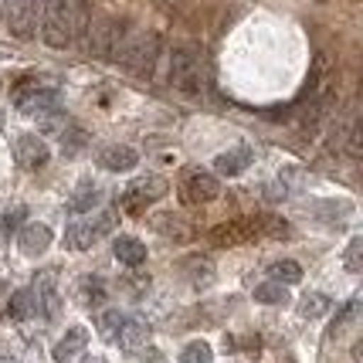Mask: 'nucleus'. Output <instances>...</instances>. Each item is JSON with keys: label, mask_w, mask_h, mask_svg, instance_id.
<instances>
[{"label": "nucleus", "mask_w": 363, "mask_h": 363, "mask_svg": "<svg viewBox=\"0 0 363 363\" xmlns=\"http://www.w3.org/2000/svg\"><path fill=\"white\" fill-rule=\"evenodd\" d=\"M0 24H4V4H0Z\"/></svg>", "instance_id": "obj_36"}, {"label": "nucleus", "mask_w": 363, "mask_h": 363, "mask_svg": "<svg viewBox=\"0 0 363 363\" xmlns=\"http://www.w3.org/2000/svg\"><path fill=\"white\" fill-rule=\"evenodd\" d=\"M153 228H157L160 235L174 238V241H187L194 231H190V224L184 221V218H177V214H157L153 218Z\"/></svg>", "instance_id": "obj_21"}, {"label": "nucleus", "mask_w": 363, "mask_h": 363, "mask_svg": "<svg viewBox=\"0 0 363 363\" xmlns=\"http://www.w3.org/2000/svg\"><path fill=\"white\" fill-rule=\"evenodd\" d=\"M167 190H170V184H167L163 177H157V174L140 177V180H133V184L126 187V194H123V211H129V214H143L146 204L160 201Z\"/></svg>", "instance_id": "obj_8"}, {"label": "nucleus", "mask_w": 363, "mask_h": 363, "mask_svg": "<svg viewBox=\"0 0 363 363\" xmlns=\"http://www.w3.org/2000/svg\"><path fill=\"white\" fill-rule=\"evenodd\" d=\"M343 265H347V272H363V238H350Z\"/></svg>", "instance_id": "obj_32"}, {"label": "nucleus", "mask_w": 363, "mask_h": 363, "mask_svg": "<svg viewBox=\"0 0 363 363\" xmlns=\"http://www.w3.org/2000/svg\"><path fill=\"white\" fill-rule=\"evenodd\" d=\"M79 302L82 306H102L106 302V282L102 279H85L79 285Z\"/></svg>", "instance_id": "obj_27"}, {"label": "nucleus", "mask_w": 363, "mask_h": 363, "mask_svg": "<svg viewBox=\"0 0 363 363\" xmlns=\"http://www.w3.org/2000/svg\"><path fill=\"white\" fill-rule=\"evenodd\" d=\"M347 157L350 160L363 157V123H357V119H353V126L347 129Z\"/></svg>", "instance_id": "obj_33"}, {"label": "nucleus", "mask_w": 363, "mask_h": 363, "mask_svg": "<svg viewBox=\"0 0 363 363\" xmlns=\"http://www.w3.org/2000/svg\"><path fill=\"white\" fill-rule=\"evenodd\" d=\"M116 224H119L116 211H102L95 221L72 224V228L65 231V245H68L72 252H89L99 238H106V235H112V231H116Z\"/></svg>", "instance_id": "obj_5"}, {"label": "nucleus", "mask_w": 363, "mask_h": 363, "mask_svg": "<svg viewBox=\"0 0 363 363\" xmlns=\"http://www.w3.org/2000/svg\"><path fill=\"white\" fill-rule=\"evenodd\" d=\"M34 299V313H45V316H55L58 313V296H55V269H45L34 275V285L28 289Z\"/></svg>", "instance_id": "obj_12"}, {"label": "nucleus", "mask_w": 363, "mask_h": 363, "mask_svg": "<svg viewBox=\"0 0 363 363\" xmlns=\"http://www.w3.org/2000/svg\"><path fill=\"white\" fill-rule=\"evenodd\" d=\"M146 340H150V326L143 323V319H129L126 316V323H123V330H119V336H116V343L123 350H143L146 347Z\"/></svg>", "instance_id": "obj_18"}, {"label": "nucleus", "mask_w": 363, "mask_h": 363, "mask_svg": "<svg viewBox=\"0 0 363 363\" xmlns=\"http://www.w3.org/2000/svg\"><path fill=\"white\" fill-rule=\"evenodd\" d=\"M24 218H28V207H24V204L11 207V211H7V214L0 218V235L11 238L14 231H21V228H24Z\"/></svg>", "instance_id": "obj_31"}, {"label": "nucleus", "mask_w": 363, "mask_h": 363, "mask_svg": "<svg viewBox=\"0 0 363 363\" xmlns=\"http://www.w3.org/2000/svg\"><path fill=\"white\" fill-rule=\"evenodd\" d=\"M265 235V218H235V221H224L218 228H211V241L221 245V248H238V245H248L252 238Z\"/></svg>", "instance_id": "obj_7"}, {"label": "nucleus", "mask_w": 363, "mask_h": 363, "mask_svg": "<svg viewBox=\"0 0 363 363\" xmlns=\"http://www.w3.org/2000/svg\"><path fill=\"white\" fill-rule=\"evenodd\" d=\"M167 79L180 92H197L201 89V55H197V48L180 45L170 51V72H167Z\"/></svg>", "instance_id": "obj_4"}, {"label": "nucleus", "mask_w": 363, "mask_h": 363, "mask_svg": "<svg viewBox=\"0 0 363 363\" xmlns=\"http://www.w3.org/2000/svg\"><path fill=\"white\" fill-rule=\"evenodd\" d=\"M184 275H187V282L194 289H207V285H214V265L207 262V258H187L184 265Z\"/></svg>", "instance_id": "obj_20"}, {"label": "nucleus", "mask_w": 363, "mask_h": 363, "mask_svg": "<svg viewBox=\"0 0 363 363\" xmlns=\"http://www.w3.org/2000/svg\"><path fill=\"white\" fill-rule=\"evenodd\" d=\"M17 109L28 112V116H45V112H55L58 109V102H62V95L58 89H45V85H31V89H17L14 95Z\"/></svg>", "instance_id": "obj_10"}, {"label": "nucleus", "mask_w": 363, "mask_h": 363, "mask_svg": "<svg viewBox=\"0 0 363 363\" xmlns=\"http://www.w3.org/2000/svg\"><path fill=\"white\" fill-rule=\"evenodd\" d=\"M14 157L24 170H41V167H48V160H51V150H48V143L41 136L28 133V136H21L14 143Z\"/></svg>", "instance_id": "obj_11"}, {"label": "nucleus", "mask_w": 363, "mask_h": 363, "mask_svg": "<svg viewBox=\"0 0 363 363\" xmlns=\"http://www.w3.org/2000/svg\"><path fill=\"white\" fill-rule=\"evenodd\" d=\"M82 363H106L102 357H89V360H82Z\"/></svg>", "instance_id": "obj_35"}, {"label": "nucleus", "mask_w": 363, "mask_h": 363, "mask_svg": "<svg viewBox=\"0 0 363 363\" xmlns=\"http://www.w3.org/2000/svg\"><path fill=\"white\" fill-rule=\"evenodd\" d=\"M95 204H99V184L95 180H79V187L68 197V211L72 214H89Z\"/></svg>", "instance_id": "obj_19"}, {"label": "nucleus", "mask_w": 363, "mask_h": 363, "mask_svg": "<svg viewBox=\"0 0 363 363\" xmlns=\"http://www.w3.org/2000/svg\"><path fill=\"white\" fill-rule=\"evenodd\" d=\"M160 51H163V41H160L157 31H143L136 34L133 41H126L123 48V68H126L129 75H136V79H150L153 75V68L160 62Z\"/></svg>", "instance_id": "obj_3"}, {"label": "nucleus", "mask_w": 363, "mask_h": 363, "mask_svg": "<svg viewBox=\"0 0 363 363\" xmlns=\"http://www.w3.org/2000/svg\"><path fill=\"white\" fill-rule=\"evenodd\" d=\"M112 255H116L126 269H140L143 262H146V245L133 235H119L112 241Z\"/></svg>", "instance_id": "obj_17"}, {"label": "nucleus", "mask_w": 363, "mask_h": 363, "mask_svg": "<svg viewBox=\"0 0 363 363\" xmlns=\"http://www.w3.org/2000/svg\"><path fill=\"white\" fill-rule=\"evenodd\" d=\"M255 302H262V306H285L289 292L279 282H262V285H255Z\"/></svg>", "instance_id": "obj_24"}, {"label": "nucleus", "mask_w": 363, "mask_h": 363, "mask_svg": "<svg viewBox=\"0 0 363 363\" xmlns=\"http://www.w3.org/2000/svg\"><path fill=\"white\" fill-rule=\"evenodd\" d=\"M41 7H45V4H38V0L4 4V28L14 34V38L28 41V38H34V31L41 28Z\"/></svg>", "instance_id": "obj_6"}, {"label": "nucleus", "mask_w": 363, "mask_h": 363, "mask_svg": "<svg viewBox=\"0 0 363 363\" xmlns=\"http://www.w3.org/2000/svg\"><path fill=\"white\" fill-rule=\"evenodd\" d=\"M51 228L48 224H24L21 228V235H17V245H21V255H28V258H41V255L51 248Z\"/></svg>", "instance_id": "obj_13"}, {"label": "nucleus", "mask_w": 363, "mask_h": 363, "mask_svg": "<svg viewBox=\"0 0 363 363\" xmlns=\"http://www.w3.org/2000/svg\"><path fill=\"white\" fill-rule=\"evenodd\" d=\"M269 275H272V282H279V285H296V282H302V265L292 262V258H279V262L269 265Z\"/></svg>", "instance_id": "obj_22"}, {"label": "nucleus", "mask_w": 363, "mask_h": 363, "mask_svg": "<svg viewBox=\"0 0 363 363\" xmlns=\"http://www.w3.org/2000/svg\"><path fill=\"white\" fill-rule=\"evenodd\" d=\"M360 319V299L353 296V299H347V306L336 313V319H333V333H343L347 326H353Z\"/></svg>", "instance_id": "obj_30"}, {"label": "nucleus", "mask_w": 363, "mask_h": 363, "mask_svg": "<svg viewBox=\"0 0 363 363\" xmlns=\"http://www.w3.org/2000/svg\"><path fill=\"white\" fill-rule=\"evenodd\" d=\"M221 194V180L207 170H190L180 184V201L184 204H211Z\"/></svg>", "instance_id": "obj_9"}, {"label": "nucleus", "mask_w": 363, "mask_h": 363, "mask_svg": "<svg viewBox=\"0 0 363 363\" xmlns=\"http://www.w3.org/2000/svg\"><path fill=\"white\" fill-rule=\"evenodd\" d=\"M82 146H85V133L82 129H62V150L65 153H79Z\"/></svg>", "instance_id": "obj_34"}, {"label": "nucleus", "mask_w": 363, "mask_h": 363, "mask_svg": "<svg viewBox=\"0 0 363 363\" xmlns=\"http://www.w3.org/2000/svg\"><path fill=\"white\" fill-rule=\"evenodd\" d=\"M211 360H214V350H211V343H204V340L187 343L184 353H180V363H211Z\"/></svg>", "instance_id": "obj_29"}, {"label": "nucleus", "mask_w": 363, "mask_h": 363, "mask_svg": "<svg viewBox=\"0 0 363 363\" xmlns=\"http://www.w3.org/2000/svg\"><path fill=\"white\" fill-rule=\"evenodd\" d=\"M85 347H89V330L85 326H72L55 347V363H79Z\"/></svg>", "instance_id": "obj_16"}, {"label": "nucleus", "mask_w": 363, "mask_h": 363, "mask_svg": "<svg viewBox=\"0 0 363 363\" xmlns=\"http://www.w3.org/2000/svg\"><path fill=\"white\" fill-rule=\"evenodd\" d=\"M248 163H255V153L252 146H231L214 157V174L218 177H238L248 170Z\"/></svg>", "instance_id": "obj_15"}, {"label": "nucleus", "mask_w": 363, "mask_h": 363, "mask_svg": "<svg viewBox=\"0 0 363 363\" xmlns=\"http://www.w3.org/2000/svg\"><path fill=\"white\" fill-rule=\"evenodd\" d=\"M89 7L85 4H72V0H51L41 7V38H45L48 48H65L75 41V34L89 31Z\"/></svg>", "instance_id": "obj_1"}, {"label": "nucleus", "mask_w": 363, "mask_h": 363, "mask_svg": "<svg viewBox=\"0 0 363 363\" xmlns=\"http://www.w3.org/2000/svg\"><path fill=\"white\" fill-rule=\"evenodd\" d=\"M146 289H150V279L140 275V272H129V275L119 279V292H126L129 299H143V296H146Z\"/></svg>", "instance_id": "obj_28"}, {"label": "nucleus", "mask_w": 363, "mask_h": 363, "mask_svg": "<svg viewBox=\"0 0 363 363\" xmlns=\"http://www.w3.org/2000/svg\"><path fill=\"white\" fill-rule=\"evenodd\" d=\"M136 163H140V153L133 146H126V143H112V146H106L99 153V167L109 170V174H126Z\"/></svg>", "instance_id": "obj_14"}, {"label": "nucleus", "mask_w": 363, "mask_h": 363, "mask_svg": "<svg viewBox=\"0 0 363 363\" xmlns=\"http://www.w3.org/2000/svg\"><path fill=\"white\" fill-rule=\"evenodd\" d=\"M7 316L11 319H28V316H34V299H31V292L28 289H17L14 296H11V302H7Z\"/></svg>", "instance_id": "obj_25"}, {"label": "nucleus", "mask_w": 363, "mask_h": 363, "mask_svg": "<svg viewBox=\"0 0 363 363\" xmlns=\"http://www.w3.org/2000/svg\"><path fill=\"white\" fill-rule=\"evenodd\" d=\"M89 41L85 48L99 55V58H106V62H116L119 55H123V48H126V38H129V17L123 14H102L89 21Z\"/></svg>", "instance_id": "obj_2"}, {"label": "nucleus", "mask_w": 363, "mask_h": 363, "mask_svg": "<svg viewBox=\"0 0 363 363\" xmlns=\"http://www.w3.org/2000/svg\"><path fill=\"white\" fill-rule=\"evenodd\" d=\"M123 323H126V316H123L119 309H106L95 326H99V336H102L106 343H116V336H119V330H123Z\"/></svg>", "instance_id": "obj_23"}, {"label": "nucleus", "mask_w": 363, "mask_h": 363, "mask_svg": "<svg viewBox=\"0 0 363 363\" xmlns=\"http://www.w3.org/2000/svg\"><path fill=\"white\" fill-rule=\"evenodd\" d=\"M330 313V299L323 296V292H309L306 299L299 302V316L302 319H319Z\"/></svg>", "instance_id": "obj_26"}]
</instances>
